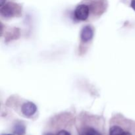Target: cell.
<instances>
[{
  "label": "cell",
  "instance_id": "cell-1",
  "mask_svg": "<svg viewBox=\"0 0 135 135\" xmlns=\"http://www.w3.org/2000/svg\"><path fill=\"white\" fill-rule=\"evenodd\" d=\"M90 13V7L86 3L80 4L75 9L74 15L78 21H84L88 18Z\"/></svg>",
  "mask_w": 135,
  "mask_h": 135
},
{
  "label": "cell",
  "instance_id": "cell-2",
  "mask_svg": "<svg viewBox=\"0 0 135 135\" xmlns=\"http://www.w3.org/2000/svg\"><path fill=\"white\" fill-rule=\"evenodd\" d=\"M19 10V6L14 3H7L1 6L0 13L1 16L6 18H9L15 16Z\"/></svg>",
  "mask_w": 135,
  "mask_h": 135
},
{
  "label": "cell",
  "instance_id": "cell-3",
  "mask_svg": "<svg viewBox=\"0 0 135 135\" xmlns=\"http://www.w3.org/2000/svg\"><path fill=\"white\" fill-rule=\"evenodd\" d=\"M21 111L24 115L26 117H31L36 113L37 111V107L34 103L28 102L22 104Z\"/></svg>",
  "mask_w": 135,
  "mask_h": 135
},
{
  "label": "cell",
  "instance_id": "cell-4",
  "mask_svg": "<svg viewBox=\"0 0 135 135\" xmlns=\"http://www.w3.org/2000/svg\"><path fill=\"white\" fill-rule=\"evenodd\" d=\"M94 36V30L92 26L87 25L83 27L80 34L81 40L84 42H88L92 40Z\"/></svg>",
  "mask_w": 135,
  "mask_h": 135
},
{
  "label": "cell",
  "instance_id": "cell-5",
  "mask_svg": "<svg viewBox=\"0 0 135 135\" xmlns=\"http://www.w3.org/2000/svg\"><path fill=\"white\" fill-rule=\"evenodd\" d=\"M13 133L16 135H25L26 133V127L22 123H17L14 125Z\"/></svg>",
  "mask_w": 135,
  "mask_h": 135
},
{
  "label": "cell",
  "instance_id": "cell-6",
  "mask_svg": "<svg viewBox=\"0 0 135 135\" xmlns=\"http://www.w3.org/2000/svg\"><path fill=\"white\" fill-rule=\"evenodd\" d=\"M80 135H102L101 133L93 127H85L80 132Z\"/></svg>",
  "mask_w": 135,
  "mask_h": 135
},
{
  "label": "cell",
  "instance_id": "cell-7",
  "mask_svg": "<svg viewBox=\"0 0 135 135\" xmlns=\"http://www.w3.org/2000/svg\"><path fill=\"white\" fill-rule=\"evenodd\" d=\"M124 131L119 126H113L109 129V135H122Z\"/></svg>",
  "mask_w": 135,
  "mask_h": 135
},
{
  "label": "cell",
  "instance_id": "cell-8",
  "mask_svg": "<svg viewBox=\"0 0 135 135\" xmlns=\"http://www.w3.org/2000/svg\"><path fill=\"white\" fill-rule=\"evenodd\" d=\"M57 135H71V134L67 131L61 130L57 134Z\"/></svg>",
  "mask_w": 135,
  "mask_h": 135
},
{
  "label": "cell",
  "instance_id": "cell-9",
  "mask_svg": "<svg viewBox=\"0 0 135 135\" xmlns=\"http://www.w3.org/2000/svg\"><path fill=\"white\" fill-rule=\"evenodd\" d=\"M131 6L135 11V0H132L131 3Z\"/></svg>",
  "mask_w": 135,
  "mask_h": 135
},
{
  "label": "cell",
  "instance_id": "cell-10",
  "mask_svg": "<svg viewBox=\"0 0 135 135\" xmlns=\"http://www.w3.org/2000/svg\"><path fill=\"white\" fill-rule=\"evenodd\" d=\"M5 2V0H0V5L2 6L4 5V3Z\"/></svg>",
  "mask_w": 135,
  "mask_h": 135
},
{
  "label": "cell",
  "instance_id": "cell-11",
  "mask_svg": "<svg viewBox=\"0 0 135 135\" xmlns=\"http://www.w3.org/2000/svg\"><path fill=\"white\" fill-rule=\"evenodd\" d=\"M122 135H132V134H131L129 132H124V133L122 134Z\"/></svg>",
  "mask_w": 135,
  "mask_h": 135
},
{
  "label": "cell",
  "instance_id": "cell-12",
  "mask_svg": "<svg viewBox=\"0 0 135 135\" xmlns=\"http://www.w3.org/2000/svg\"><path fill=\"white\" fill-rule=\"evenodd\" d=\"M43 135H54V134H51V133H44Z\"/></svg>",
  "mask_w": 135,
  "mask_h": 135
},
{
  "label": "cell",
  "instance_id": "cell-13",
  "mask_svg": "<svg viewBox=\"0 0 135 135\" xmlns=\"http://www.w3.org/2000/svg\"><path fill=\"white\" fill-rule=\"evenodd\" d=\"M2 135H13V134H2Z\"/></svg>",
  "mask_w": 135,
  "mask_h": 135
}]
</instances>
